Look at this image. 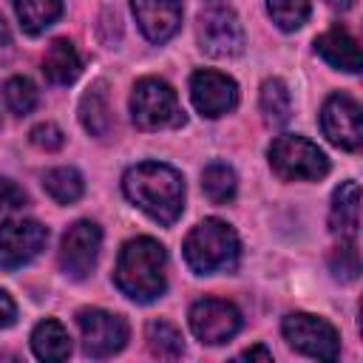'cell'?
I'll return each mask as SVG.
<instances>
[{"mask_svg":"<svg viewBox=\"0 0 363 363\" xmlns=\"http://www.w3.org/2000/svg\"><path fill=\"white\" fill-rule=\"evenodd\" d=\"M28 136H31V145H37L40 150H57V147H62V142H65L62 130H60L54 122H40V125H34Z\"/></svg>","mask_w":363,"mask_h":363,"instance_id":"28","label":"cell"},{"mask_svg":"<svg viewBox=\"0 0 363 363\" xmlns=\"http://www.w3.org/2000/svg\"><path fill=\"white\" fill-rule=\"evenodd\" d=\"M164 264H167L164 247L147 235H139L119 250L113 281L122 295L147 303L164 292Z\"/></svg>","mask_w":363,"mask_h":363,"instance_id":"2","label":"cell"},{"mask_svg":"<svg viewBox=\"0 0 363 363\" xmlns=\"http://www.w3.org/2000/svg\"><path fill=\"white\" fill-rule=\"evenodd\" d=\"M241 360H264V363H269L272 360V352L267 346H252V349L241 352Z\"/></svg>","mask_w":363,"mask_h":363,"instance_id":"31","label":"cell"},{"mask_svg":"<svg viewBox=\"0 0 363 363\" xmlns=\"http://www.w3.org/2000/svg\"><path fill=\"white\" fill-rule=\"evenodd\" d=\"M147 346L162 360H176L184 352L179 329L173 323H167V320H150L147 323Z\"/></svg>","mask_w":363,"mask_h":363,"instance_id":"24","label":"cell"},{"mask_svg":"<svg viewBox=\"0 0 363 363\" xmlns=\"http://www.w3.org/2000/svg\"><path fill=\"white\" fill-rule=\"evenodd\" d=\"M190 99L201 116L216 119L230 113L238 105V85L227 74L204 68L190 77Z\"/></svg>","mask_w":363,"mask_h":363,"instance_id":"13","label":"cell"},{"mask_svg":"<svg viewBox=\"0 0 363 363\" xmlns=\"http://www.w3.org/2000/svg\"><path fill=\"white\" fill-rule=\"evenodd\" d=\"M79 122L91 136H105L111 130V108H108V94L105 82H94L82 99H79Z\"/></svg>","mask_w":363,"mask_h":363,"instance_id":"19","label":"cell"},{"mask_svg":"<svg viewBox=\"0 0 363 363\" xmlns=\"http://www.w3.org/2000/svg\"><path fill=\"white\" fill-rule=\"evenodd\" d=\"M286 343L309 357L318 360H335L340 352V337L335 332V326L318 315H306V312H292L284 318L281 323Z\"/></svg>","mask_w":363,"mask_h":363,"instance_id":"6","label":"cell"},{"mask_svg":"<svg viewBox=\"0 0 363 363\" xmlns=\"http://www.w3.org/2000/svg\"><path fill=\"white\" fill-rule=\"evenodd\" d=\"M326 3H329V6H335V9H349L354 0H326Z\"/></svg>","mask_w":363,"mask_h":363,"instance_id":"33","label":"cell"},{"mask_svg":"<svg viewBox=\"0 0 363 363\" xmlns=\"http://www.w3.org/2000/svg\"><path fill=\"white\" fill-rule=\"evenodd\" d=\"M99 247H102V230L94 221H77L65 230L62 244H60V267L68 278L82 281L96 258H99Z\"/></svg>","mask_w":363,"mask_h":363,"instance_id":"10","label":"cell"},{"mask_svg":"<svg viewBox=\"0 0 363 363\" xmlns=\"http://www.w3.org/2000/svg\"><path fill=\"white\" fill-rule=\"evenodd\" d=\"M3 99H6V105H9L11 113L26 116V113L37 105V88H34V82L26 79V77H11V79L3 85Z\"/></svg>","mask_w":363,"mask_h":363,"instance_id":"26","label":"cell"},{"mask_svg":"<svg viewBox=\"0 0 363 363\" xmlns=\"http://www.w3.org/2000/svg\"><path fill=\"white\" fill-rule=\"evenodd\" d=\"M43 187L57 204H74L82 196L85 182L74 167H54L43 176Z\"/></svg>","mask_w":363,"mask_h":363,"instance_id":"21","label":"cell"},{"mask_svg":"<svg viewBox=\"0 0 363 363\" xmlns=\"http://www.w3.org/2000/svg\"><path fill=\"white\" fill-rule=\"evenodd\" d=\"M320 128L326 139L343 150H360L363 145V113L360 105L346 94H332L323 102Z\"/></svg>","mask_w":363,"mask_h":363,"instance_id":"9","label":"cell"},{"mask_svg":"<svg viewBox=\"0 0 363 363\" xmlns=\"http://www.w3.org/2000/svg\"><path fill=\"white\" fill-rule=\"evenodd\" d=\"M241 247L235 230L221 218L199 221L184 238V261L196 275L233 272L238 264Z\"/></svg>","mask_w":363,"mask_h":363,"instance_id":"3","label":"cell"},{"mask_svg":"<svg viewBox=\"0 0 363 363\" xmlns=\"http://www.w3.org/2000/svg\"><path fill=\"white\" fill-rule=\"evenodd\" d=\"M28 196L23 187H17L11 179H0V210H20L26 207Z\"/></svg>","mask_w":363,"mask_h":363,"instance_id":"29","label":"cell"},{"mask_svg":"<svg viewBox=\"0 0 363 363\" xmlns=\"http://www.w3.org/2000/svg\"><path fill=\"white\" fill-rule=\"evenodd\" d=\"M329 267H332L335 278H340V281H354L357 272H360V255H357L354 241H343V244L329 255Z\"/></svg>","mask_w":363,"mask_h":363,"instance_id":"27","label":"cell"},{"mask_svg":"<svg viewBox=\"0 0 363 363\" xmlns=\"http://www.w3.org/2000/svg\"><path fill=\"white\" fill-rule=\"evenodd\" d=\"M269 17L278 28L295 31L309 20V0H267Z\"/></svg>","mask_w":363,"mask_h":363,"instance_id":"25","label":"cell"},{"mask_svg":"<svg viewBox=\"0 0 363 363\" xmlns=\"http://www.w3.org/2000/svg\"><path fill=\"white\" fill-rule=\"evenodd\" d=\"M11 3L20 17V26L28 34L45 31L62 14V0H11Z\"/></svg>","mask_w":363,"mask_h":363,"instance_id":"20","label":"cell"},{"mask_svg":"<svg viewBox=\"0 0 363 363\" xmlns=\"http://www.w3.org/2000/svg\"><path fill=\"white\" fill-rule=\"evenodd\" d=\"M48 241V230L31 218H11L0 224V267L17 269L40 255Z\"/></svg>","mask_w":363,"mask_h":363,"instance_id":"11","label":"cell"},{"mask_svg":"<svg viewBox=\"0 0 363 363\" xmlns=\"http://www.w3.org/2000/svg\"><path fill=\"white\" fill-rule=\"evenodd\" d=\"M9 45H11V34H9V28H6V23L0 17V51H6Z\"/></svg>","mask_w":363,"mask_h":363,"instance_id":"32","label":"cell"},{"mask_svg":"<svg viewBox=\"0 0 363 363\" xmlns=\"http://www.w3.org/2000/svg\"><path fill=\"white\" fill-rule=\"evenodd\" d=\"M235 187H238V179H235L233 167H227V164H210L201 173V190L213 204L233 201L235 199Z\"/></svg>","mask_w":363,"mask_h":363,"instance_id":"23","label":"cell"},{"mask_svg":"<svg viewBox=\"0 0 363 363\" xmlns=\"http://www.w3.org/2000/svg\"><path fill=\"white\" fill-rule=\"evenodd\" d=\"M199 43L210 57H235L244 51V28L224 3H207L199 14Z\"/></svg>","mask_w":363,"mask_h":363,"instance_id":"7","label":"cell"},{"mask_svg":"<svg viewBox=\"0 0 363 363\" xmlns=\"http://www.w3.org/2000/svg\"><path fill=\"white\" fill-rule=\"evenodd\" d=\"M267 156H269V167L284 182H315V179H323L329 173L326 153L315 142L295 136V133L278 136L269 145Z\"/></svg>","mask_w":363,"mask_h":363,"instance_id":"5","label":"cell"},{"mask_svg":"<svg viewBox=\"0 0 363 363\" xmlns=\"http://www.w3.org/2000/svg\"><path fill=\"white\" fill-rule=\"evenodd\" d=\"M261 113L269 125H284L289 122V113H292V99H289V91L281 79H267L261 85Z\"/></svg>","mask_w":363,"mask_h":363,"instance_id":"22","label":"cell"},{"mask_svg":"<svg viewBox=\"0 0 363 363\" xmlns=\"http://www.w3.org/2000/svg\"><path fill=\"white\" fill-rule=\"evenodd\" d=\"M190 329L201 343L218 346L241 329V312L227 301L204 298L190 306Z\"/></svg>","mask_w":363,"mask_h":363,"instance_id":"12","label":"cell"},{"mask_svg":"<svg viewBox=\"0 0 363 363\" xmlns=\"http://www.w3.org/2000/svg\"><path fill=\"white\" fill-rule=\"evenodd\" d=\"M136 23L150 43L170 40L182 26V0H130Z\"/></svg>","mask_w":363,"mask_h":363,"instance_id":"14","label":"cell"},{"mask_svg":"<svg viewBox=\"0 0 363 363\" xmlns=\"http://www.w3.org/2000/svg\"><path fill=\"white\" fill-rule=\"evenodd\" d=\"M77 326L82 335V352L91 357H111L128 343V323L122 315L105 309H79Z\"/></svg>","mask_w":363,"mask_h":363,"instance_id":"8","label":"cell"},{"mask_svg":"<svg viewBox=\"0 0 363 363\" xmlns=\"http://www.w3.org/2000/svg\"><path fill=\"white\" fill-rule=\"evenodd\" d=\"M130 116L133 125L142 130H164V128H179L184 122L176 91L156 77H145L133 85Z\"/></svg>","mask_w":363,"mask_h":363,"instance_id":"4","label":"cell"},{"mask_svg":"<svg viewBox=\"0 0 363 363\" xmlns=\"http://www.w3.org/2000/svg\"><path fill=\"white\" fill-rule=\"evenodd\" d=\"M14 318H17V306H14L11 295H9L6 289H0V329L11 326V323H14Z\"/></svg>","mask_w":363,"mask_h":363,"instance_id":"30","label":"cell"},{"mask_svg":"<svg viewBox=\"0 0 363 363\" xmlns=\"http://www.w3.org/2000/svg\"><path fill=\"white\" fill-rule=\"evenodd\" d=\"M329 227L340 241H354L360 227V187L357 182H343L332 193V210H329Z\"/></svg>","mask_w":363,"mask_h":363,"instance_id":"15","label":"cell"},{"mask_svg":"<svg viewBox=\"0 0 363 363\" xmlns=\"http://www.w3.org/2000/svg\"><path fill=\"white\" fill-rule=\"evenodd\" d=\"M82 71V60L71 40H54L43 57V74L54 85H71Z\"/></svg>","mask_w":363,"mask_h":363,"instance_id":"17","label":"cell"},{"mask_svg":"<svg viewBox=\"0 0 363 363\" xmlns=\"http://www.w3.org/2000/svg\"><path fill=\"white\" fill-rule=\"evenodd\" d=\"M31 349H34V354L40 360L57 363V360H65L71 354V337H68V332L62 329L60 320L45 318L31 332Z\"/></svg>","mask_w":363,"mask_h":363,"instance_id":"18","label":"cell"},{"mask_svg":"<svg viewBox=\"0 0 363 363\" xmlns=\"http://www.w3.org/2000/svg\"><path fill=\"white\" fill-rule=\"evenodd\" d=\"M125 196L159 224H173L184 210V182L170 164L142 162L122 179Z\"/></svg>","mask_w":363,"mask_h":363,"instance_id":"1","label":"cell"},{"mask_svg":"<svg viewBox=\"0 0 363 363\" xmlns=\"http://www.w3.org/2000/svg\"><path fill=\"white\" fill-rule=\"evenodd\" d=\"M315 51L332 68H337V71H349V74H357L360 71V48H357V40L346 28H340V26L323 31L315 40Z\"/></svg>","mask_w":363,"mask_h":363,"instance_id":"16","label":"cell"}]
</instances>
